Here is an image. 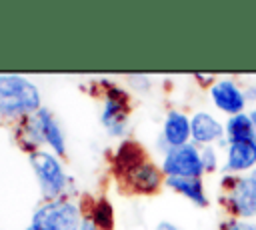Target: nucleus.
<instances>
[{
  "label": "nucleus",
  "mask_w": 256,
  "mask_h": 230,
  "mask_svg": "<svg viewBox=\"0 0 256 230\" xmlns=\"http://www.w3.org/2000/svg\"><path fill=\"white\" fill-rule=\"evenodd\" d=\"M30 164L38 176V182H40L44 196L56 200L66 186V176H64L60 162L56 160V156H52L48 152H32Z\"/></svg>",
  "instance_id": "nucleus-3"
},
{
  "label": "nucleus",
  "mask_w": 256,
  "mask_h": 230,
  "mask_svg": "<svg viewBox=\"0 0 256 230\" xmlns=\"http://www.w3.org/2000/svg\"><path fill=\"white\" fill-rule=\"evenodd\" d=\"M226 134L230 144L232 142H256V128L250 116L246 114H236L228 120L226 124Z\"/></svg>",
  "instance_id": "nucleus-15"
},
{
  "label": "nucleus",
  "mask_w": 256,
  "mask_h": 230,
  "mask_svg": "<svg viewBox=\"0 0 256 230\" xmlns=\"http://www.w3.org/2000/svg\"><path fill=\"white\" fill-rule=\"evenodd\" d=\"M40 110L38 88L16 74L0 76V114L4 116H30Z\"/></svg>",
  "instance_id": "nucleus-1"
},
{
  "label": "nucleus",
  "mask_w": 256,
  "mask_h": 230,
  "mask_svg": "<svg viewBox=\"0 0 256 230\" xmlns=\"http://www.w3.org/2000/svg\"><path fill=\"white\" fill-rule=\"evenodd\" d=\"M90 220L94 222L96 230L98 228L100 230H112V226H114V208H112V204L108 200H104V198L98 200L94 204V208H92Z\"/></svg>",
  "instance_id": "nucleus-16"
},
{
  "label": "nucleus",
  "mask_w": 256,
  "mask_h": 230,
  "mask_svg": "<svg viewBox=\"0 0 256 230\" xmlns=\"http://www.w3.org/2000/svg\"><path fill=\"white\" fill-rule=\"evenodd\" d=\"M256 164V142H232L228 148L226 168L232 172L248 170Z\"/></svg>",
  "instance_id": "nucleus-11"
},
{
  "label": "nucleus",
  "mask_w": 256,
  "mask_h": 230,
  "mask_svg": "<svg viewBox=\"0 0 256 230\" xmlns=\"http://www.w3.org/2000/svg\"><path fill=\"white\" fill-rule=\"evenodd\" d=\"M246 96H248L250 100H256V88H250V90L246 92Z\"/></svg>",
  "instance_id": "nucleus-21"
},
{
  "label": "nucleus",
  "mask_w": 256,
  "mask_h": 230,
  "mask_svg": "<svg viewBox=\"0 0 256 230\" xmlns=\"http://www.w3.org/2000/svg\"><path fill=\"white\" fill-rule=\"evenodd\" d=\"M190 134H192L190 120L184 114L170 112L166 116V122H164V140H166V144H170V148L184 146Z\"/></svg>",
  "instance_id": "nucleus-9"
},
{
  "label": "nucleus",
  "mask_w": 256,
  "mask_h": 230,
  "mask_svg": "<svg viewBox=\"0 0 256 230\" xmlns=\"http://www.w3.org/2000/svg\"><path fill=\"white\" fill-rule=\"evenodd\" d=\"M142 162H146V154L136 142H122L114 154V168L120 176H126Z\"/></svg>",
  "instance_id": "nucleus-10"
},
{
  "label": "nucleus",
  "mask_w": 256,
  "mask_h": 230,
  "mask_svg": "<svg viewBox=\"0 0 256 230\" xmlns=\"http://www.w3.org/2000/svg\"><path fill=\"white\" fill-rule=\"evenodd\" d=\"M190 130H192V138L196 142H202V144H208V142L222 136V126L206 112L194 114V118L190 122Z\"/></svg>",
  "instance_id": "nucleus-12"
},
{
  "label": "nucleus",
  "mask_w": 256,
  "mask_h": 230,
  "mask_svg": "<svg viewBox=\"0 0 256 230\" xmlns=\"http://www.w3.org/2000/svg\"><path fill=\"white\" fill-rule=\"evenodd\" d=\"M122 178L126 180L128 188L138 194H152L160 188V182H162L160 170L150 162H142L140 166H136L132 172H128Z\"/></svg>",
  "instance_id": "nucleus-7"
},
{
  "label": "nucleus",
  "mask_w": 256,
  "mask_h": 230,
  "mask_svg": "<svg viewBox=\"0 0 256 230\" xmlns=\"http://www.w3.org/2000/svg\"><path fill=\"white\" fill-rule=\"evenodd\" d=\"M222 230H256V224H248V222H230V224H226Z\"/></svg>",
  "instance_id": "nucleus-18"
},
{
  "label": "nucleus",
  "mask_w": 256,
  "mask_h": 230,
  "mask_svg": "<svg viewBox=\"0 0 256 230\" xmlns=\"http://www.w3.org/2000/svg\"><path fill=\"white\" fill-rule=\"evenodd\" d=\"M226 184H230V190H228L230 212L242 218L256 216V170L250 176H242L234 180L228 178Z\"/></svg>",
  "instance_id": "nucleus-5"
},
{
  "label": "nucleus",
  "mask_w": 256,
  "mask_h": 230,
  "mask_svg": "<svg viewBox=\"0 0 256 230\" xmlns=\"http://www.w3.org/2000/svg\"><path fill=\"white\" fill-rule=\"evenodd\" d=\"M162 170L168 174V176H186V178H198L204 170L202 166V156L200 152L196 150V146L192 144H184V146H176V148H170L166 158H164V164H162Z\"/></svg>",
  "instance_id": "nucleus-4"
},
{
  "label": "nucleus",
  "mask_w": 256,
  "mask_h": 230,
  "mask_svg": "<svg viewBox=\"0 0 256 230\" xmlns=\"http://www.w3.org/2000/svg\"><path fill=\"white\" fill-rule=\"evenodd\" d=\"M128 96L124 90H120L118 86H108V96H106V104H104V112H102V124L108 128L110 134L118 136L124 132L126 122H128Z\"/></svg>",
  "instance_id": "nucleus-6"
},
{
  "label": "nucleus",
  "mask_w": 256,
  "mask_h": 230,
  "mask_svg": "<svg viewBox=\"0 0 256 230\" xmlns=\"http://www.w3.org/2000/svg\"><path fill=\"white\" fill-rule=\"evenodd\" d=\"M166 184H168L172 190H176V192L184 194L186 198H190V200H192L194 204H198V206H206V204H208V200H206V196H204V188H202L200 178L168 176V178H166Z\"/></svg>",
  "instance_id": "nucleus-13"
},
{
  "label": "nucleus",
  "mask_w": 256,
  "mask_h": 230,
  "mask_svg": "<svg viewBox=\"0 0 256 230\" xmlns=\"http://www.w3.org/2000/svg\"><path fill=\"white\" fill-rule=\"evenodd\" d=\"M80 230H96V226H94V222H92L90 218H86V220H82Z\"/></svg>",
  "instance_id": "nucleus-19"
},
{
  "label": "nucleus",
  "mask_w": 256,
  "mask_h": 230,
  "mask_svg": "<svg viewBox=\"0 0 256 230\" xmlns=\"http://www.w3.org/2000/svg\"><path fill=\"white\" fill-rule=\"evenodd\" d=\"M78 208L68 200H50L40 206L26 230H80Z\"/></svg>",
  "instance_id": "nucleus-2"
},
{
  "label": "nucleus",
  "mask_w": 256,
  "mask_h": 230,
  "mask_svg": "<svg viewBox=\"0 0 256 230\" xmlns=\"http://www.w3.org/2000/svg\"><path fill=\"white\" fill-rule=\"evenodd\" d=\"M38 120H40V126H42V134H44V142H48V146L56 152V154H64V136H62V130L58 126V122L54 120V116L46 110V108H40L36 112Z\"/></svg>",
  "instance_id": "nucleus-14"
},
{
  "label": "nucleus",
  "mask_w": 256,
  "mask_h": 230,
  "mask_svg": "<svg viewBox=\"0 0 256 230\" xmlns=\"http://www.w3.org/2000/svg\"><path fill=\"white\" fill-rule=\"evenodd\" d=\"M250 118H252V122H254V128H256V112H254V114H252Z\"/></svg>",
  "instance_id": "nucleus-22"
},
{
  "label": "nucleus",
  "mask_w": 256,
  "mask_h": 230,
  "mask_svg": "<svg viewBox=\"0 0 256 230\" xmlns=\"http://www.w3.org/2000/svg\"><path fill=\"white\" fill-rule=\"evenodd\" d=\"M156 230H180V228H176V226L170 224V222H160V224L156 226Z\"/></svg>",
  "instance_id": "nucleus-20"
},
{
  "label": "nucleus",
  "mask_w": 256,
  "mask_h": 230,
  "mask_svg": "<svg viewBox=\"0 0 256 230\" xmlns=\"http://www.w3.org/2000/svg\"><path fill=\"white\" fill-rule=\"evenodd\" d=\"M212 100L220 110H224L228 114H234V116L244 108V102H246L244 94L240 92V88L232 80L216 82L212 86Z\"/></svg>",
  "instance_id": "nucleus-8"
},
{
  "label": "nucleus",
  "mask_w": 256,
  "mask_h": 230,
  "mask_svg": "<svg viewBox=\"0 0 256 230\" xmlns=\"http://www.w3.org/2000/svg\"><path fill=\"white\" fill-rule=\"evenodd\" d=\"M200 156H202V166H204V170H214V168H216V154H214L212 148H204Z\"/></svg>",
  "instance_id": "nucleus-17"
}]
</instances>
